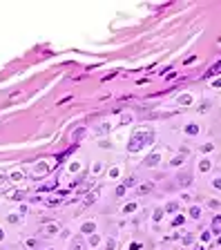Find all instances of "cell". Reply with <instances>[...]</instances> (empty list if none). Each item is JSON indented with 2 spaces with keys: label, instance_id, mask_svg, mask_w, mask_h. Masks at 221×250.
Wrapping results in <instances>:
<instances>
[{
  "label": "cell",
  "instance_id": "obj_1",
  "mask_svg": "<svg viewBox=\"0 0 221 250\" xmlns=\"http://www.w3.org/2000/svg\"><path fill=\"white\" fill-rule=\"evenodd\" d=\"M74 250H83V246H81V244H76V246H74Z\"/></svg>",
  "mask_w": 221,
  "mask_h": 250
}]
</instances>
